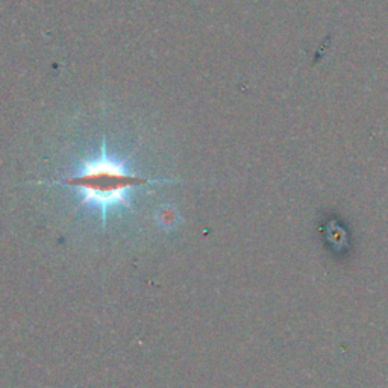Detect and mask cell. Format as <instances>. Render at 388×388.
Segmentation results:
<instances>
[{
  "instance_id": "cell-1",
  "label": "cell",
  "mask_w": 388,
  "mask_h": 388,
  "mask_svg": "<svg viewBox=\"0 0 388 388\" xmlns=\"http://www.w3.org/2000/svg\"><path fill=\"white\" fill-rule=\"evenodd\" d=\"M179 179L152 178L132 170L131 164L123 158L113 155L106 147V138L100 143L96 155L83 159L74 172L64 176L63 179L52 182L41 181V184L58 185V187L73 190L81 200V205H87L97 211L104 229L108 214L117 209H132L134 194L138 188L154 184H178Z\"/></svg>"
}]
</instances>
